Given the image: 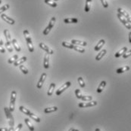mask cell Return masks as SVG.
Instances as JSON below:
<instances>
[{
	"label": "cell",
	"mask_w": 131,
	"mask_h": 131,
	"mask_svg": "<svg viewBox=\"0 0 131 131\" xmlns=\"http://www.w3.org/2000/svg\"><path fill=\"white\" fill-rule=\"evenodd\" d=\"M23 33H24V36L26 41H27V45L29 51H30L31 53H33L34 51V47H33V41H32L31 37L30 36V33H29V31L27 30H24Z\"/></svg>",
	"instance_id": "1"
},
{
	"label": "cell",
	"mask_w": 131,
	"mask_h": 131,
	"mask_svg": "<svg viewBox=\"0 0 131 131\" xmlns=\"http://www.w3.org/2000/svg\"><path fill=\"white\" fill-rule=\"evenodd\" d=\"M4 110H5V115H6V118L8 120V124H9L10 127H14V117H13V115L11 114V112L7 107H5Z\"/></svg>",
	"instance_id": "2"
},
{
	"label": "cell",
	"mask_w": 131,
	"mask_h": 131,
	"mask_svg": "<svg viewBox=\"0 0 131 131\" xmlns=\"http://www.w3.org/2000/svg\"><path fill=\"white\" fill-rule=\"evenodd\" d=\"M16 96L17 93L15 91H12L11 94V98H10V104H9V110L12 112L14 110V106H15V101H16Z\"/></svg>",
	"instance_id": "3"
},
{
	"label": "cell",
	"mask_w": 131,
	"mask_h": 131,
	"mask_svg": "<svg viewBox=\"0 0 131 131\" xmlns=\"http://www.w3.org/2000/svg\"><path fill=\"white\" fill-rule=\"evenodd\" d=\"M55 21H56V18L55 17H52L51 18L49 23V25L46 26V28L45 29V30H43V35H44V36H47L49 33V32L51 31V30H52V28H53V26H54V25L55 23Z\"/></svg>",
	"instance_id": "4"
},
{
	"label": "cell",
	"mask_w": 131,
	"mask_h": 131,
	"mask_svg": "<svg viewBox=\"0 0 131 131\" xmlns=\"http://www.w3.org/2000/svg\"><path fill=\"white\" fill-rule=\"evenodd\" d=\"M70 85H71V82H70V81H67L66 83H65V84L60 87V88L56 91V93H55L56 95H57V96L61 95L65 90H67L69 87H70Z\"/></svg>",
	"instance_id": "5"
},
{
	"label": "cell",
	"mask_w": 131,
	"mask_h": 131,
	"mask_svg": "<svg viewBox=\"0 0 131 131\" xmlns=\"http://www.w3.org/2000/svg\"><path fill=\"white\" fill-rule=\"evenodd\" d=\"M97 105L96 101H89L86 103H80L78 104V106L80 108H88V107H93Z\"/></svg>",
	"instance_id": "6"
},
{
	"label": "cell",
	"mask_w": 131,
	"mask_h": 131,
	"mask_svg": "<svg viewBox=\"0 0 131 131\" xmlns=\"http://www.w3.org/2000/svg\"><path fill=\"white\" fill-rule=\"evenodd\" d=\"M117 17L118 18V19L120 20V21L125 26V27H126L127 29H128V30H131V25H130V23H128L127 20L125 18H124L122 15H121V14H118H118H117Z\"/></svg>",
	"instance_id": "7"
},
{
	"label": "cell",
	"mask_w": 131,
	"mask_h": 131,
	"mask_svg": "<svg viewBox=\"0 0 131 131\" xmlns=\"http://www.w3.org/2000/svg\"><path fill=\"white\" fill-rule=\"evenodd\" d=\"M46 77H47L46 73H42V74L41 75L40 78H39V81H38V83H37V85H36V87H37L38 89H41V88H42V87L43 84H44V82H45V81H46Z\"/></svg>",
	"instance_id": "8"
},
{
	"label": "cell",
	"mask_w": 131,
	"mask_h": 131,
	"mask_svg": "<svg viewBox=\"0 0 131 131\" xmlns=\"http://www.w3.org/2000/svg\"><path fill=\"white\" fill-rule=\"evenodd\" d=\"M39 48H40L42 50H43L44 51H46V54H54L53 50H52L50 48H49L46 45H45L44 43L41 42L39 45Z\"/></svg>",
	"instance_id": "9"
},
{
	"label": "cell",
	"mask_w": 131,
	"mask_h": 131,
	"mask_svg": "<svg viewBox=\"0 0 131 131\" xmlns=\"http://www.w3.org/2000/svg\"><path fill=\"white\" fill-rule=\"evenodd\" d=\"M1 18L4 21H5L6 23H8V24L14 25V23H15V20H14V19H12L11 18H9L8 16H7L6 14H1Z\"/></svg>",
	"instance_id": "10"
},
{
	"label": "cell",
	"mask_w": 131,
	"mask_h": 131,
	"mask_svg": "<svg viewBox=\"0 0 131 131\" xmlns=\"http://www.w3.org/2000/svg\"><path fill=\"white\" fill-rule=\"evenodd\" d=\"M71 44H73L74 45H80V46H86L87 43L86 41H80V40H76V39H72L71 40Z\"/></svg>",
	"instance_id": "11"
},
{
	"label": "cell",
	"mask_w": 131,
	"mask_h": 131,
	"mask_svg": "<svg viewBox=\"0 0 131 131\" xmlns=\"http://www.w3.org/2000/svg\"><path fill=\"white\" fill-rule=\"evenodd\" d=\"M105 44V41L104 39H101V40L98 42L97 45L95 46L94 50H95L96 51H100V50H101V48L104 46Z\"/></svg>",
	"instance_id": "12"
},
{
	"label": "cell",
	"mask_w": 131,
	"mask_h": 131,
	"mask_svg": "<svg viewBox=\"0 0 131 131\" xmlns=\"http://www.w3.org/2000/svg\"><path fill=\"white\" fill-rule=\"evenodd\" d=\"M27 61V57L26 56H22L20 59H18L14 63V66H18L20 65H22L24 62Z\"/></svg>",
	"instance_id": "13"
},
{
	"label": "cell",
	"mask_w": 131,
	"mask_h": 131,
	"mask_svg": "<svg viewBox=\"0 0 131 131\" xmlns=\"http://www.w3.org/2000/svg\"><path fill=\"white\" fill-rule=\"evenodd\" d=\"M43 65H44L45 69H49V54H46L44 56Z\"/></svg>",
	"instance_id": "14"
},
{
	"label": "cell",
	"mask_w": 131,
	"mask_h": 131,
	"mask_svg": "<svg viewBox=\"0 0 131 131\" xmlns=\"http://www.w3.org/2000/svg\"><path fill=\"white\" fill-rule=\"evenodd\" d=\"M127 47H124V48H122L120 51H118L117 53L114 54V56L116 58H118L121 56H123L124 54H125V52H127Z\"/></svg>",
	"instance_id": "15"
},
{
	"label": "cell",
	"mask_w": 131,
	"mask_h": 131,
	"mask_svg": "<svg viewBox=\"0 0 131 131\" xmlns=\"http://www.w3.org/2000/svg\"><path fill=\"white\" fill-rule=\"evenodd\" d=\"M105 86H106V81H101V83L99 84V85H98V88H97V93L100 94V93L102 92Z\"/></svg>",
	"instance_id": "16"
},
{
	"label": "cell",
	"mask_w": 131,
	"mask_h": 131,
	"mask_svg": "<svg viewBox=\"0 0 131 131\" xmlns=\"http://www.w3.org/2000/svg\"><path fill=\"white\" fill-rule=\"evenodd\" d=\"M106 53H107V51H106L105 49L101 50V51L97 54V56H96V60L97 61H98V60H100L101 59H102V57L106 54Z\"/></svg>",
	"instance_id": "17"
},
{
	"label": "cell",
	"mask_w": 131,
	"mask_h": 131,
	"mask_svg": "<svg viewBox=\"0 0 131 131\" xmlns=\"http://www.w3.org/2000/svg\"><path fill=\"white\" fill-rule=\"evenodd\" d=\"M130 66H123V67H121L119 69H118L117 70H116V72H117L118 74H121V73H124V72H127L130 70Z\"/></svg>",
	"instance_id": "18"
},
{
	"label": "cell",
	"mask_w": 131,
	"mask_h": 131,
	"mask_svg": "<svg viewBox=\"0 0 131 131\" xmlns=\"http://www.w3.org/2000/svg\"><path fill=\"white\" fill-rule=\"evenodd\" d=\"M11 43H12V45H13V46H14V49L16 50V51H18V52H20V51H21V48L20 45H18V41H17V40H16L15 38L12 39V41H11Z\"/></svg>",
	"instance_id": "19"
},
{
	"label": "cell",
	"mask_w": 131,
	"mask_h": 131,
	"mask_svg": "<svg viewBox=\"0 0 131 131\" xmlns=\"http://www.w3.org/2000/svg\"><path fill=\"white\" fill-rule=\"evenodd\" d=\"M118 14H120L121 15H122L124 18H125L126 19H128L129 18H130V15H129V14L126 11H124V9H122V8H118Z\"/></svg>",
	"instance_id": "20"
},
{
	"label": "cell",
	"mask_w": 131,
	"mask_h": 131,
	"mask_svg": "<svg viewBox=\"0 0 131 131\" xmlns=\"http://www.w3.org/2000/svg\"><path fill=\"white\" fill-rule=\"evenodd\" d=\"M91 2H92V0H86V5H85V8H84L85 12L87 13V12H89L90 11Z\"/></svg>",
	"instance_id": "21"
},
{
	"label": "cell",
	"mask_w": 131,
	"mask_h": 131,
	"mask_svg": "<svg viewBox=\"0 0 131 131\" xmlns=\"http://www.w3.org/2000/svg\"><path fill=\"white\" fill-rule=\"evenodd\" d=\"M58 111V107L56 106H53V107H49V108H46L44 109V112L46 114H49V113H51V112H56Z\"/></svg>",
	"instance_id": "22"
},
{
	"label": "cell",
	"mask_w": 131,
	"mask_h": 131,
	"mask_svg": "<svg viewBox=\"0 0 131 131\" xmlns=\"http://www.w3.org/2000/svg\"><path fill=\"white\" fill-rule=\"evenodd\" d=\"M65 23H77L78 22V19L77 18H66L64 20Z\"/></svg>",
	"instance_id": "23"
},
{
	"label": "cell",
	"mask_w": 131,
	"mask_h": 131,
	"mask_svg": "<svg viewBox=\"0 0 131 131\" xmlns=\"http://www.w3.org/2000/svg\"><path fill=\"white\" fill-rule=\"evenodd\" d=\"M24 121H25L27 126L28 127L29 130H30L31 131H34V127L33 126V124H31V122L30 121V120H29L28 118H25V119H24Z\"/></svg>",
	"instance_id": "24"
},
{
	"label": "cell",
	"mask_w": 131,
	"mask_h": 131,
	"mask_svg": "<svg viewBox=\"0 0 131 131\" xmlns=\"http://www.w3.org/2000/svg\"><path fill=\"white\" fill-rule=\"evenodd\" d=\"M55 83H52L50 84V87H49V88L48 90V92H47V95L48 96H52V95L53 91L55 90Z\"/></svg>",
	"instance_id": "25"
},
{
	"label": "cell",
	"mask_w": 131,
	"mask_h": 131,
	"mask_svg": "<svg viewBox=\"0 0 131 131\" xmlns=\"http://www.w3.org/2000/svg\"><path fill=\"white\" fill-rule=\"evenodd\" d=\"M19 110L21 112H23L24 114H25L26 115H30L31 114V112L30 111V110H28L27 109H26V108H24V106H21L20 107H19Z\"/></svg>",
	"instance_id": "26"
},
{
	"label": "cell",
	"mask_w": 131,
	"mask_h": 131,
	"mask_svg": "<svg viewBox=\"0 0 131 131\" xmlns=\"http://www.w3.org/2000/svg\"><path fill=\"white\" fill-rule=\"evenodd\" d=\"M45 3H46L48 5L52 7V8H56L57 7V3L54 1H52V0H44Z\"/></svg>",
	"instance_id": "27"
},
{
	"label": "cell",
	"mask_w": 131,
	"mask_h": 131,
	"mask_svg": "<svg viewBox=\"0 0 131 131\" xmlns=\"http://www.w3.org/2000/svg\"><path fill=\"white\" fill-rule=\"evenodd\" d=\"M62 46L65 47V48H69V49H74V45H73V44L68 43V42H66V41L62 42Z\"/></svg>",
	"instance_id": "28"
},
{
	"label": "cell",
	"mask_w": 131,
	"mask_h": 131,
	"mask_svg": "<svg viewBox=\"0 0 131 131\" xmlns=\"http://www.w3.org/2000/svg\"><path fill=\"white\" fill-rule=\"evenodd\" d=\"M18 59V55L15 54V55H14L13 56H11V58H9L8 60V63L9 64H12V63H14V62H15Z\"/></svg>",
	"instance_id": "29"
},
{
	"label": "cell",
	"mask_w": 131,
	"mask_h": 131,
	"mask_svg": "<svg viewBox=\"0 0 131 131\" xmlns=\"http://www.w3.org/2000/svg\"><path fill=\"white\" fill-rule=\"evenodd\" d=\"M4 36L5 37L6 41L11 42V35H10V33L8 31V30H4Z\"/></svg>",
	"instance_id": "30"
},
{
	"label": "cell",
	"mask_w": 131,
	"mask_h": 131,
	"mask_svg": "<svg viewBox=\"0 0 131 131\" xmlns=\"http://www.w3.org/2000/svg\"><path fill=\"white\" fill-rule=\"evenodd\" d=\"M29 117H30L31 118H32L33 121H36V122H37V123H39V122H40V121H41V120H40V118L38 117V116H36V114H33V113H32V112L31 113V114H30V115H29Z\"/></svg>",
	"instance_id": "31"
},
{
	"label": "cell",
	"mask_w": 131,
	"mask_h": 131,
	"mask_svg": "<svg viewBox=\"0 0 131 131\" xmlns=\"http://www.w3.org/2000/svg\"><path fill=\"white\" fill-rule=\"evenodd\" d=\"M80 99L83 102H89V101L93 100V96H83Z\"/></svg>",
	"instance_id": "32"
},
{
	"label": "cell",
	"mask_w": 131,
	"mask_h": 131,
	"mask_svg": "<svg viewBox=\"0 0 131 131\" xmlns=\"http://www.w3.org/2000/svg\"><path fill=\"white\" fill-rule=\"evenodd\" d=\"M9 8H10V5H9L8 4H6V5L2 6L1 8H0V15H1V14H2L4 11H5L6 10H8Z\"/></svg>",
	"instance_id": "33"
},
{
	"label": "cell",
	"mask_w": 131,
	"mask_h": 131,
	"mask_svg": "<svg viewBox=\"0 0 131 131\" xmlns=\"http://www.w3.org/2000/svg\"><path fill=\"white\" fill-rule=\"evenodd\" d=\"M5 48H7V50L8 51V52L12 53V51H13V48H12L11 46V42H8V41H6L5 44Z\"/></svg>",
	"instance_id": "34"
},
{
	"label": "cell",
	"mask_w": 131,
	"mask_h": 131,
	"mask_svg": "<svg viewBox=\"0 0 131 131\" xmlns=\"http://www.w3.org/2000/svg\"><path fill=\"white\" fill-rule=\"evenodd\" d=\"M19 67H20V70L23 72L24 74H25V75H27V74H28V69L24 66H23V65H20L19 66Z\"/></svg>",
	"instance_id": "35"
},
{
	"label": "cell",
	"mask_w": 131,
	"mask_h": 131,
	"mask_svg": "<svg viewBox=\"0 0 131 131\" xmlns=\"http://www.w3.org/2000/svg\"><path fill=\"white\" fill-rule=\"evenodd\" d=\"M74 50L76 51H78L80 53H84L85 52V49L83 48H80L77 45H74Z\"/></svg>",
	"instance_id": "36"
},
{
	"label": "cell",
	"mask_w": 131,
	"mask_h": 131,
	"mask_svg": "<svg viewBox=\"0 0 131 131\" xmlns=\"http://www.w3.org/2000/svg\"><path fill=\"white\" fill-rule=\"evenodd\" d=\"M77 81H78V83L80 84V86L81 87H85L86 84H85V82H84V81H83V79L82 77H79L78 79H77Z\"/></svg>",
	"instance_id": "37"
},
{
	"label": "cell",
	"mask_w": 131,
	"mask_h": 131,
	"mask_svg": "<svg viewBox=\"0 0 131 131\" xmlns=\"http://www.w3.org/2000/svg\"><path fill=\"white\" fill-rule=\"evenodd\" d=\"M75 95H76L77 98L79 99H80L81 97L83 96L82 94H81V92H80V91L79 89H76V90H75Z\"/></svg>",
	"instance_id": "38"
},
{
	"label": "cell",
	"mask_w": 131,
	"mask_h": 131,
	"mask_svg": "<svg viewBox=\"0 0 131 131\" xmlns=\"http://www.w3.org/2000/svg\"><path fill=\"white\" fill-rule=\"evenodd\" d=\"M130 56H131V50H129L127 52H125V54H124L123 58H124V59H127V57H129Z\"/></svg>",
	"instance_id": "39"
},
{
	"label": "cell",
	"mask_w": 131,
	"mask_h": 131,
	"mask_svg": "<svg viewBox=\"0 0 131 131\" xmlns=\"http://www.w3.org/2000/svg\"><path fill=\"white\" fill-rule=\"evenodd\" d=\"M100 1H101V4H102L104 8H107L108 7V3L107 2V0H100Z\"/></svg>",
	"instance_id": "40"
},
{
	"label": "cell",
	"mask_w": 131,
	"mask_h": 131,
	"mask_svg": "<svg viewBox=\"0 0 131 131\" xmlns=\"http://www.w3.org/2000/svg\"><path fill=\"white\" fill-rule=\"evenodd\" d=\"M22 124H19L17 127H16V128L14 130V131H20L21 130V129L22 128Z\"/></svg>",
	"instance_id": "41"
},
{
	"label": "cell",
	"mask_w": 131,
	"mask_h": 131,
	"mask_svg": "<svg viewBox=\"0 0 131 131\" xmlns=\"http://www.w3.org/2000/svg\"><path fill=\"white\" fill-rule=\"evenodd\" d=\"M0 52L2 53V54H5V49L4 48H2V45H0Z\"/></svg>",
	"instance_id": "42"
},
{
	"label": "cell",
	"mask_w": 131,
	"mask_h": 131,
	"mask_svg": "<svg viewBox=\"0 0 131 131\" xmlns=\"http://www.w3.org/2000/svg\"><path fill=\"white\" fill-rule=\"evenodd\" d=\"M0 131H8V129L6 127H2V128H0Z\"/></svg>",
	"instance_id": "43"
},
{
	"label": "cell",
	"mask_w": 131,
	"mask_h": 131,
	"mask_svg": "<svg viewBox=\"0 0 131 131\" xmlns=\"http://www.w3.org/2000/svg\"><path fill=\"white\" fill-rule=\"evenodd\" d=\"M129 42L131 44V32L129 33Z\"/></svg>",
	"instance_id": "44"
},
{
	"label": "cell",
	"mask_w": 131,
	"mask_h": 131,
	"mask_svg": "<svg viewBox=\"0 0 131 131\" xmlns=\"http://www.w3.org/2000/svg\"><path fill=\"white\" fill-rule=\"evenodd\" d=\"M3 45H4V42L2 41V39L1 38V37H0V45H2V46Z\"/></svg>",
	"instance_id": "45"
},
{
	"label": "cell",
	"mask_w": 131,
	"mask_h": 131,
	"mask_svg": "<svg viewBox=\"0 0 131 131\" xmlns=\"http://www.w3.org/2000/svg\"><path fill=\"white\" fill-rule=\"evenodd\" d=\"M127 21H128V23H131V18L130 17L128 19H127Z\"/></svg>",
	"instance_id": "46"
},
{
	"label": "cell",
	"mask_w": 131,
	"mask_h": 131,
	"mask_svg": "<svg viewBox=\"0 0 131 131\" xmlns=\"http://www.w3.org/2000/svg\"><path fill=\"white\" fill-rule=\"evenodd\" d=\"M8 131H14V127H10L8 129Z\"/></svg>",
	"instance_id": "47"
},
{
	"label": "cell",
	"mask_w": 131,
	"mask_h": 131,
	"mask_svg": "<svg viewBox=\"0 0 131 131\" xmlns=\"http://www.w3.org/2000/svg\"><path fill=\"white\" fill-rule=\"evenodd\" d=\"M95 131H101V130H100V129H98V128H96V129L95 130Z\"/></svg>",
	"instance_id": "48"
},
{
	"label": "cell",
	"mask_w": 131,
	"mask_h": 131,
	"mask_svg": "<svg viewBox=\"0 0 131 131\" xmlns=\"http://www.w3.org/2000/svg\"><path fill=\"white\" fill-rule=\"evenodd\" d=\"M74 128H70V130H69L68 131H74Z\"/></svg>",
	"instance_id": "49"
},
{
	"label": "cell",
	"mask_w": 131,
	"mask_h": 131,
	"mask_svg": "<svg viewBox=\"0 0 131 131\" xmlns=\"http://www.w3.org/2000/svg\"><path fill=\"white\" fill-rule=\"evenodd\" d=\"M74 131H79V130H75V129H74Z\"/></svg>",
	"instance_id": "50"
},
{
	"label": "cell",
	"mask_w": 131,
	"mask_h": 131,
	"mask_svg": "<svg viewBox=\"0 0 131 131\" xmlns=\"http://www.w3.org/2000/svg\"><path fill=\"white\" fill-rule=\"evenodd\" d=\"M0 4H2V0H0Z\"/></svg>",
	"instance_id": "51"
},
{
	"label": "cell",
	"mask_w": 131,
	"mask_h": 131,
	"mask_svg": "<svg viewBox=\"0 0 131 131\" xmlns=\"http://www.w3.org/2000/svg\"><path fill=\"white\" fill-rule=\"evenodd\" d=\"M54 1H59V0H54Z\"/></svg>",
	"instance_id": "52"
}]
</instances>
